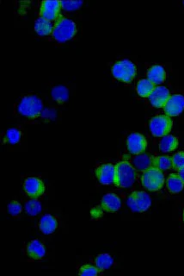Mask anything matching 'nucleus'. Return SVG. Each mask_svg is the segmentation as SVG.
<instances>
[{
	"instance_id": "obj_1",
	"label": "nucleus",
	"mask_w": 184,
	"mask_h": 276,
	"mask_svg": "<svg viewBox=\"0 0 184 276\" xmlns=\"http://www.w3.org/2000/svg\"><path fill=\"white\" fill-rule=\"evenodd\" d=\"M43 110V101L35 93L22 95L14 105V114L20 120L25 121L38 120Z\"/></svg>"
},
{
	"instance_id": "obj_2",
	"label": "nucleus",
	"mask_w": 184,
	"mask_h": 276,
	"mask_svg": "<svg viewBox=\"0 0 184 276\" xmlns=\"http://www.w3.org/2000/svg\"><path fill=\"white\" fill-rule=\"evenodd\" d=\"M78 29L73 19L67 16H60L54 22L51 36L57 43H65L76 35Z\"/></svg>"
},
{
	"instance_id": "obj_3",
	"label": "nucleus",
	"mask_w": 184,
	"mask_h": 276,
	"mask_svg": "<svg viewBox=\"0 0 184 276\" xmlns=\"http://www.w3.org/2000/svg\"><path fill=\"white\" fill-rule=\"evenodd\" d=\"M114 172V185L119 188H129L135 182L137 170L127 161L117 163Z\"/></svg>"
},
{
	"instance_id": "obj_4",
	"label": "nucleus",
	"mask_w": 184,
	"mask_h": 276,
	"mask_svg": "<svg viewBox=\"0 0 184 276\" xmlns=\"http://www.w3.org/2000/svg\"><path fill=\"white\" fill-rule=\"evenodd\" d=\"M142 187L151 192H157L161 189L165 184V175L162 170L155 167H150L142 171L140 177Z\"/></svg>"
},
{
	"instance_id": "obj_5",
	"label": "nucleus",
	"mask_w": 184,
	"mask_h": 276,
	"mask_svg": "<svg viewBox=\"0 0 184 276\" xmlns=\"http://www.w3.org/2000/svg\"><path fill=\"white\" fill-rule=\"evenodd\" d=\"M137 73L135 64L127 59L120 60L111 68L112 76L120 82L129 84L133 82Z\"/></svg>"
},
{
	"instance_id": "obj_6",
	"label": "nucleus",
	"mask_w": 184,
	"mask_h": 276,
	"mask_svg": "<svg viewBox=\"0 0 184 276\" xmlns=\"http://www.w3.org/2000/svg\"><path fill=\"white\" fill-rule=\"evenodd\" d=\"M127 206L133 212H145L152 206V199L144 191H133L127 197Z\"/></svg>"
},
{
	"instance_id": "obj_7",
	"label": "nucleus",
	"mask_w": 184,
	"mask_h": 276,
	"mask_svg": "<svg viewBox=\"0 0 184 276\" xmlns=\"http://www.w3.org/2000/svg\"><path fill=\"white\" fill-rule=\"evenodd\" d=\"M173 121L167 115H157L152 116L149 122L150 131L155 137H162L171 132Z\"/></svg>"
},
{
	"instance_id": "obj_8",
	"label": "nucleus",
	"mask_w": 184,
	"mask_h": 276,
	"mask_svg": "<svg viewBox=\"0 0 184 276\" xmlns=\"http://www.w3.org/2000/svg\"><path fill=\"white\" fill-rule=\"evenodd\" d=\"M22 251L26 259L30 262L43 260L47 255L46 246L43 242L39 239H34L25 244Z\"/></svg>"
},
{
	"instance_id": "obj_9",
	"label": "nucleus",
	"mask_w": 184,
	"mask_h": 276,
	"mask_svg": "<svg viewBox=\"0 0 184 276\" xmlns=\"http://www.w3.org/2000/svg\"><path fill=\"white\" fill-rule=\"evenodd\" d=\"M22 188L30 198L38 199L46 192V186L42 180L35 176H30L24 181Z\"/></svg>"
},
{
	"instance_id": "obj_10",
	"label": "nucleus",
	"mask_w": 184,
	"mask_h": 276,
	"mask_svg": "<svg viewBox=\"0 0 184 276\" xmlns=\"http://www.w3.org/2000/svg\"><path fill=\"white\" fill-rule=\"evenodd\" d=\"M61 2L59 0H45L40 6V16L49 21H56L60 17Z\"/></svg>"
},
{
	"instance_id": "obj_11",
	"label": "nucleus",
	"mask_w": 184,
	"mask_h": 276,
	"mask_svg": "<svg viewBox=\"0 0 184 276\" xmlns=\"http://www.w3.org/2000/svg\"><path fill=\"white\" fill-rule=\"evenodd\" d=\"M127 149L129 153L137 155L142 154L148 145L146 138L142 134L138 132L131 133L127 137Z\"/></svg>"
},
{
	"instance_id": "obj_12",
	"label": "nucleus",
	"mask_w": 184,
	"mask_h": 276,
	"mask_svg": "<svg viewBox=\"0 0 184 276\" xmlns=\"http://www.w3.org/2000/svg\"><path fill=\"white\" fill-rule=\"evenodd\" d=\"M60 227V219L54 214H44L38 221V230L43 235H52Z\"/></svg>"
},
{
	"instance_id": "obj_13",
	"label": "nucleus",
	"mask_w": 184,
	"mask_h": 276,
	"mask_svg": "<svg viewBox=\"0 0 184 276\" xmlns=\"http://www.w3.org/2000/svg\"><path fill=\"white\" fill-rule=\"evenodd\" d=\"M116 167L112 163H102L96 168L97 179L104 186L114 184Z\"/></svg>"
},
{
	"instance_id": "obj_14",
	"label": "nucleus",
	"mask_w": 184,
	"mask_h": 276,
	"mask_svg": "<svg viewBox=\"0 0 184 276\" xmlns=\"http://www.w3.org/2000/svg\"><path fill=\"white\" fill-rule=\"evenodd\" d=\"M184 110V96L182 94L171 95L164 106L165 115L168 116H176Z\"/></svg>"
},
{
	"instance_id": "obj_15",
	"label": "nucleus",
	"mask_w": 184,
	"mask_h": 276,
	"mask_svg": "<svg viewBox=\"0 0 184 276\" xmlns=\"http://www.w3.org/2000/svg\"><path fill=\"white\" fill-rule=\"evenodd\" d=\"M171 97V93L168 88L164 86H156L154 90L148 97L149 102L153 107L164 108L165 104Z\"/></svg>"
},
{
	"instance_id": "obj_16",
	"label": "nucleus",
	"mask_w": 184,
	"mask_h": 276,
	"mask_svg": "<svg viewBox=\"0 0 184 276\" xmlns=\"http://www.w3.org/2000/svg\"><path fill=\"white\" fill-rule=\"evenodd\" d=\"M101 207L107 212H117L122 207V199L114 192H108L102 198Z\"/></svg>"
},
{
	"instance_id": "obj_17",
	"label": "nucleus",
	"mask_w": 184,
	"mask_h": 276,
	"mask_svg": "<svg viewBox=\"0 0 184 276\" xmlns=\"http://www.w3.org/2000/svg\"><path fill=\"white\" fill-rule=\"evenodd\" d=\"M22 138H24V130L22 128H9L2 133L1 142L3 144L16 145L22 141Z\"/></svg>"
},
{
	"instance_id": "obj_18",
	"label": "nucleus",
	"mask_w": 184,
	"mask_h": 276,
	"mask_svg": "<svg viewBox=\"0 0 184 276\" xmlns=\"http://www.w3.org/2000/svg\"><path fill=\"white\" fill-rule=\"evenodd\" d=\"M146 77L155 86H159L165 82L166 77H167V73L163 66L155 64L148 68L147 73H146Z\"/></svg>"
},
{
	"instance_id": "obj_19",
	"label": "nucleus",
	"mask_w": 184,
	"mask_h": 276,
	"mask_svg": "<svg viewBox=\"0 0 184 276\" xmlns=\"http://www.w3.org/2000/svg\"><path fill=\"white\" fill-rule=\"evenodd\" d=\"M52 100L58 105L65 104L69 98V89L64 85H56L51 90Z\"/></svg>"
},
{
	"instance_id": "obj_20",
	"label": "nucleus",
	"mask_w": 184,
	"mask_h": 276,
	"mask_svg": "<svg viewBox=\"0 0 184 276\" xmlns=\"http://www.w3.org/2000/svg\"><path fill=\"white\" fill-rule=\"evenodd\" d=\"M184 183L181 181L178 173H171L168 176L166 181V188L171 194H176L181 192L183 189Z\"/></svg>"
},
{
	"instance_id": "obj_21",
	"label": "nucleus",
	"mask_w": 184,
	"mask_h": 276,
	"mask_svg": "<svg viewBox=\"0 0 184 276\" xmlns=\"http://www.w3.org/2000/svg\"><path fill=\"white\" fill-rule=\"evenodd\" d=\"M178 138L172 135H166L160 139L158 147L163 153L174 151L178 147Z\"/></svg>"
},
{
	"instance_id": "obj_22",
	"label": "nucleus",
	"mask_w": 184,
	"mask_h": 276,
	"mask_svg": "<svg viewBox=\"0 0 184 276\" xmlns=\"http://www.w3.org/2000/svg\"><path fill=\"white\" fill-rule=\"evenodd\" d=\"M54 29V25L52 21H49L48 19L39 16L38 18L35 20V30L39 35L46 36V35H51Z\"/></svg>"
},
{
	"instance_id": "obj_23",
	"label": "nucleus",
	"mask_w": 184,
	"mask_h": 276,
	"mask_svg": "<svg viewBox=\"0 0 184 276\" xmlns=\"http://www.w3.org/2000/svg\"><path fill=\"white\" fill-rule=\"evenodd\" d=\"M114 259L109 254H100L93 259V263L99 270H108L114 265Z\"/></svg>"
},
{
	"instance_id": "obj_24",
	"label": "nucleus",
	"mask_w": 184,
	"mask_h": 276,
	"mask_svg": "<svg viewBox=\"0 0 184 276\" xmlns=\"http://www.w3.org/2000/svg\"><path fill=\"white\" fill-rule=\"evenodd\" d=\"M152 157L148 154H140L133 157L132 160V165L134 167L136 170L144 171L152 167Z\"/></svg>"
},
{
	"instance_id": "obj_25",
	"label": "nucleus",
	"mask_w": 184,
	"mask_h": 276,
	"mask_svg": "<svg viewBox=\"0 0 184 276\" xmlns=\"http://www.w3.org/2000/svg\"><path fill=\"white\" fill-rule=\"evenodd\" d=\"M155 86L148 78H141L136 85V91L139 96L142 97H149L152 91L154 90Z\"/></svg>"
},
{
	"instance_id": "obj_26",
	"label": "nucleus",
	"mask_w": 184,
	"mask_h": 276,
	"mask_svg": "<svg viewBox=\"0 0 184 276\" xmlns=\"http://www.w3.org/2000/svg\"><path fill=\"white\" fill-rule=\"evenodd\" d=\"M25 210L28 216L34 218L41 213L42 211V205L38 199L30 198V200L25 202Z\"/></svg>"
},
{
	"instance_id": "obj_27",
	"label": "nucleus",
	"mask_w": 184,
	"mask_h": 276,
	"mask_svg": "<svg viewBox=\"0 0 184 276\" xmlns=\"http://www.w3.org/2000/svg\"><path fill=\"white\" fill-rule=\"evenodd\" d=\"M152 167L158 168L160 170H168L173 168L172 166V157L168 155H160L152 157Z\"/></svg>"
},
{
	"instance_id": "obj_28",
	"label": "nucleus",
	"mask_w": 184,
	"mask_h": 276,
	"mask_svg": "<svg viewBox=\"0 0 184 276\" xmlns=\"http://www.w3.org/2000/svg\"><path fill=\"white\" fill-rule=\"evenodd\" d=\"M22 210H24V207L18 201H11L7 206V211H8L9 215L12 218H15V219L19 218L22 215Z\"/></svg>"
},
{
	"instance_id": "obj_29",
	"label": "nucleus",
	"mask_w": 184,
	"mask_h": 276,
	"mask_svg": "<svg viewBox=\"0 0 184 276\" xmlns=\"http://www.w3.org/2000/svg\"><path fill=\"white\" fill-rule=\"evenodd\" d=\"M101 271L95 265L90 264H84L78 268V273L79 275L84 276H96L100 273Z\"/></svg>"
},
{
	"instance_id": "obj_30",
	"label": "nucleus",
	"mask_w": 184,
	"mask_h": 276,
	"mask_svg": "<svg viewBox=\"0 0 184 276\" xmlns=\"http://www.w3.org/2000/svg\"><path fill=\"white\" fill-rule=\"evenodd\" d=\"M172 166L174 169L180 170L184 167V151H179L172 156Z\"/></svg>"
},
{
	"instance_id": "obj_31",
	"label": "nucleus",
	"mask_w": 184,
	"mask_h": 276,
	"mask_svg": "<svg viewBox=\"0 0 184 276\" xmlns=\"http://www.w3.org/2000/svg\"><path fill=\"white\" fill-rule=\"evenodd\" d=\"M61 2V8L65 11H74L81 7L83 1H77V0H68V1H60Z\"/></svg>"
},
{
	"instance_id": "obj_32",
	"label": "nucleus",
	"mask_w": 184,
	"mask_h": 276,
	"mask_svg": "<svg viewBox=\"0 0 184 276\" xmlns=\"http://www.w3.org/2000/svg\"><path fill=\"white\" fill-rule=\"evenodd\" d=\"M103 208L102 207H96V208L91 209L90 211V215H91L93 219L95 220H98L99 218L103 216Z\"/></svg>"
},
{
	"instance_id": "obj_33",
	"label": "nucleus",
	"mask_w": 184,
	"mask_h": 276,
	"mask_svg": "<svg viewBox=\"0 0 184 276\" xmlns=\"http://www.w3.org/2000/svg\"><path fill=\"white\" fill-rule=\"evenodd\" d=\"M178 175L180 176L181 181L183 182L184 183V167L182 168H181L180 170H178Z\"/></svg>"
},
{
	"instance_id": "obj_34",
	"label": "nucleus",
	"mask_w": 184,
	"mask_h": 276,
	"mask_svg": "<svg viewBox=\"0 0 184 276\" xmlns=\"http://www.w3.org/2000/svg\"><path fill=\"white\" fill-rule=\"evenodd\" d=\"M182 220H183V222H184V210H183V212H182Z\"/></svg>"
},
{
	"instance_id": "obj_35",
	"label": "nucleus",
	"mask_w": 184,
	"mask_h": 276,
	"mask_svg": "<svg viewBox=\"0 0 184 276\" xmlns=\"http://www.w3.org/2000/svg\"><path fill=\"white\" fill-rule=\"evenodd\" d=\"M183 5H184V1H183Z\"/></svg>"
}]
</instances>
